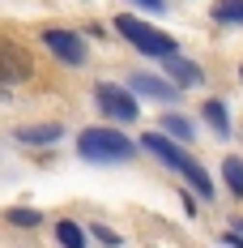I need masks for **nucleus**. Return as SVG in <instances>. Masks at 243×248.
<instances>
[{"label": "nucleus", "instance_id": "20e7f679", "mask_svg": "<svg viewBox=\"0 0 243 248\" xmlns=\"http://www.w3.org/2000/svg\"><path fill=\"white\" fill-rule=\"evenodd\" d=\"M94 99H98V107H102V116H111L115 124H137V99H132L128 90L111 86V81H98Z\"/></svg>", "mask_w": 243, "mask_h": 248}, {"label": "nucleus", "instance_id": "f8f14e48", "mask_svg": "<svg viewBox=\"0 0 243 248\" xmlns=\"http://www.w3.org/2000/svg\"><path fill=\"white\" fill-rule=\"evenodd\" d=\"M222 180H226L230 197L243 201V158H226V163H222Z\"/></svg>", "mask_w": 243, "mask_h": 248}, {"label": "nucleus", "instance_id": "1a4fd4ad", "mask_svg": "<svg viewBox=\"0 0 243 248\" xmlns=\"http://www.w3.org/2000/svg\"><path fill=\"white\" fill-rule=\"evenodd\" d=\"M132 90H141L145 99H175L179 90H171L162 77H145V73H132Z\"/></svg>", "mask_w": 243, "mask_h": 248}, {"label": "nucleus", "instance_id": "a211bd4d", "mask_svg": "<svg viewBox=\"0 0 243 248\" xmlns=\"http://www.w3.org/2000/svg\"><path fill=\"white\" fill-rule=\"evenodd\" d=\"M226 244H230V248H243V235H239V231H230V235H226Z\"/></svg>", "mask_w": 243, "mask_h": 248}, {"label": "nucleus", "instance_id": "9b49d317", "mask_svg": "<svg viewBox=\"0 0 243 248\" xmlns=\"http://www.w3.org/2000/svg\"><path fill=\"white\" fill-rule=\"evenodd\" d=\"M56 240L64 248H86V227H77L73 218H60L56 223Z\"/></svg>", "mask_w": 243, "mask_h": 248}, {"label": "nucleus", "instance_id": "f03ea898", "mask_svg": "<svg viewBox=\"0 0 243 248\" xmlns=\"http://www.w3.org/2000/svg\"><path fill=\"white\" fill-rule=\"evenodd\" d=\"M77 150H81V158H90V163H128L137 146L124 137L120 128H86L81 137H77Z\"/></svg>", "mask_w": 243, "mask_h": 248}, {"label": "nucleus", "instance_id": "9d476101", "mask_svg": "<svg viewBox=\"0 0 243 248\" xmlns=\"http://www.w3.org/2000/svg\"><path fill=\"white\" fill-rule=\"evenodd\" d=\"M209 17L214 22H226V26H243V0H214Z\"/></svg>", "mask_w": 243, "mask_h": 248}, {"label": "nucleus", "instance_id": "dca6fc26", "mask_svg": "<svg viewBox=\"0 0 243 248\" xmlns=\"http://www.w3.org/2000/svg\"><path fill=\"white\" fill-rule=\"evenodd\" d=\"M94 240H102V244H120V235H115V231H111V227H102V223H94Z\"/></svg>", "mask_w": 243, "mask_h": 248}, {"label": "nucleus", "instance_id": "2eb2a0df", "mask_svg": "<svg viewBox=\"0 0 243 248\" xmlns=\"http://www.w3.org/2000/svg\"><path fill=\"white\" fill-rule=\"evenodd\" d=\"M162 128H167V137H179V141L192 137V124L184 120V116H162Z\"/></svg>", "mask_w": 243, "mask_h": 248}, {"label": "nucleus", "instance_id": "7ed1b4c3", "mask_svg": "<svg viewBox=\"0 0 243 248\" xmlns=\"http://www.w3.org/2000/svg\"><path fill=\"white\" fill-rule=\"evenodd\" d=\"M115 30H120L124 39L132 43L137 51H145V56H171V51H179V43L171 39V34H162V30H154L149 22H141V17H132V13H120L115 17Z\"/></svg>", "mask_w": 243, "mask_h": 248}, {"label": "nucleus", "instance_id": "0eeeda50", "mask_svg": "<svg viewBox=\"0 0 243 248\" xmlns=\"http://www.w3.org/2000/svg\"><path fill=\"white\" fill-rule=\"evenodd\" d=\"M60 137H64V124H22L17 128V141H26V146H51Z\"/></svg>", "mask_w": 243, "mask_h": 248}, {"label": "nucleus", "instance_id": "f3484780", "mask_svg": "<svg viewBox=\"0 0 243 248\" xmlns=\"http://www.w3.org/2000/svg\"><path fill=\"white\" fill-rule=\"evenodd\" d=\"M137 4H145L149 13H162V0H137Z\"/></svg>", "mask_w": 243, "mask_h": 248}, {"label": "nucleus", "instance_id": "6ab92c4d", "mask_svg": "<svg viewBox=\"0 0 243 248\" xmlns=\"http://www.w3.org/2000/svg\"><path fill=\"white\" fill-rule=\"evenodd\" d=\"M239 73H243V69H239Z\"/></svg>", "mask_w": 243, "mask_h": 248}, {"label": "nucleus", "instance_id": "f257e3e1", "mask_svg": "<svg viewBox=\"0 0 243 248\" xmlns=\"http://www.w3.org/2000/svg\"><path fill=\"white\" fill-rule=\"evenodd\" d=\"M141 146H145L149 154H158L171 171H179L196 193H200V197H214V180H209V171H205V167H200V163H196V158L179 146L175 137H167V133H145V137H141Z\"/></svg>", "mask_w": 243, "mask_h": 248}, {"label": "nucleus", "instance_id": "6e6552de", "mask_svg": "<svg viewBox=\"0 0 243 248\" xmlns=\"http://www.w3.org/2000/svg\"><path fill=\"white\" fill-rule=\"evenodd\" d=\"M162 64H167V73L179 81V86H200V69H196L192 60H184L179 51H171V56H162Z\"/></svg>", "mask_w": 243, "mask_h": 248}, {"label": "nucleus", "instance_id": "39448f33", "mask_svg": "<svg viewBox=\"0 0 243 248\" xmlns=\"http://www.w3.org/2000/svg\"><path fill=\"white\" fill-rule=\"evenodd\" d=\"M30 73H34V60H30V51H26L17 39H0V86L26 81Z\"/></svg>", "mask_w": 243, "mask_h": 248}, {"label": "nucleus", "instance_id": "4468645a", "mask_svg": "<svg viewBox=\"0 0 243 248\" xmlns=\"http://www.w3.org/2000/svg\"><path fill=\"white\" fill-rule=\"evenodd\" d=\"M4 223L9 227H43L39 210H4Z\"/></svg>", "mask_w": 243, "mask_h": 248}, {"label": "nucleus", "instance_id": "423d86ee", "mask_svg": "<svg viewBox=\"0 0 243 248\" xmlns=\"http://www.w3.org/2000/svg\"><path fill=\"white\" fill-rule=\"evenodd\" d=\"M43 43H47L51 56H60L64 64H86L90 56H86V39L77 34V30H43Z\"/></svg>", "mask_w": 243, "mask_h": 248}, {"label": "nucleus", "instance_id": "ddd939ff", "mask_svg": "<svg viewBox=\"0 0 243 248\" xmlns=\"http://www.w3.org/2000/svg\"><path fill=\"white\" fill-rule=\"evenodd\" d=\"M200 116H205V120L214 124V133H218V137H226V128H230V124H226V107H222L218 99H205V107H200Z\"/></svg>", "mask_w": 243, "mask_h": 248}]
</instances>
